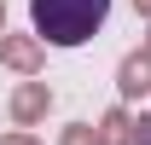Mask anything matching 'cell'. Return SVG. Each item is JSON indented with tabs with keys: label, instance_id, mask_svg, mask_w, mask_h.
I'll list each match as a JSON object with an SVG mask.
<instances>
[{
	"label": "cell",
	"instance_id": "6da1fadb",
	"mask_svg": "<svg viewBox=\"0 0 151 145\" xmlns=\"http://www.w3.org/2000/svg\"><path fill=\"white\" fill-rule=\"evenodd\" d=\"M111 18V0H29V35L41 47H87Z\"/></svg>",
	"mask_w": 151,
	"mask_h": 145
},
{
	"label": "cell",
	"instance_id": "7a4b0ae2",
	"mask_svg": "<svg viewBox=\"0 0 151 145\" xmlns=\"http://www.w3.org/2000/svg\"><path fill=\"white\" fill-rule=\"evenodd\" d=\"M0 64L12 75H23V81H35V75L47 70V47H41L35 35H12V29H6V35H0Z\"/></svg>",
	"mask_w": 151,
	"mask_h": 145
},
{
	"label": "cell",
	"instance_id": "3957f363",
	"mask_svg": "<svg viewBox=\"0 0 151 145\" xmlns=\"http://www.w3.org/2000/svg\"><path fill=\"white\" fill-rule=\"evenodd\" d=\"M6 110H12V122L23 134H35V122H47V110H52V87L47 81H18L12 99H6Z\"/></svg>",
	"mask_w": 151,
	"mask_h": 145
},
{
	"label": "cell",
	"instance_id": "277c9868",
	"mask_svg": "<svg viewBox=\"0 0 151 145\" xmlns=\"http://www.w3.org/2000/svg\"><path fill=\"white\" fill-rule=\"evenodd\" d=\"M116 93H122V105H134V99L151 93V58L145 52H128L122 64H116Z\"/></svg>",
	"mask_w": 151,
	"mask_h": 145
},
{
	"label": "cell",
	"instance_id": "5b68a950",
	"mask_svg": "<svg viewBox=\"0 0 151 145\" xmlns=\"http://www.w3.org/2000/svg\"><path fill=\"white\" fill-rule=\"evenodd\" d=\"M93 128H99V145H134V110L128 105H111Z\"/></svg>",
	"mask_w": 151,
	"mask_h": 145
},
{
	"label": "cell",
	"instance_id": "8992f818",
	"mask_svg": "<svg viewBox=\"0 0 151 145\" xmlns=\"http://www.w3.org/2000/svg\"><path fill=\"white\" fill-rule=\"evenodd\" d=\"M58 145H99V128L93 122H64L58 128Z\"/></svg>",
	"mask_w": 151,
	"mask_h": 145
},
{
	"label": "cell",
	"instance_id": "52a82bcc",
	"mask_svg": "<svg viewBox=\"0 0 151 145\" xmlns=\"http://www.w3.org/2000/svg\"><path fill=\"white\" fill-rule=\"evenodd\" d=\"M0 145H41V134H23V128H12V134H0Z\"/></svg>",
	"mask_w": 151,
	"mask_h": 145
},
{
	"label": "cell",
	"instance_id": "ba28073f",
	"mask_svg": "<svg viewBox=\"0 0 151 145\" xmlns=\"http://www.w3.org/2000/svg\"><path fill=\"white\" fill-rule=\"evenodd\" d=\"M134 145H151V110H145V116H134Z\"/></svg>",
	"mask_w": 151,
	"mask_h": 145
},
{
	"label": "cell",
	"instance_id": "9c48e42d",
	"mask_svg": "<svg viewBox=\"0 0 151 145\" xmlns=\"http://www.w3.org/2000/svg\"><path fill=\"white\" fill-rule=\"evenodd\" d=\"M128 6H134V12H139L145 23H151V0H128Z\"/></svg>",
	"mask_w": 151,
	"mask_h": 145
},
{
	"label": "cell",
	"instance_id": "30bf717a",
	"mask_svg": "<svg viewBox=\"0 0 151 145\" xmlns=\"http://www.w3.org/2000/svg\"><path fill=\"white\" fill-rule=\"evenodd\" d=\"M139 52H145V58H151V23H145V35H139Z\"/></svg>",
	"mask_w": 151,
	"mask_h": 145
},
{
	"label": "cell",
	"instance_id": "8fae6325",
	"mask_svg": "<svg viewBox=\"0 0 151 145\" xmlns=\"http://www.w3.org/2000/svg\"><path fill=\"white\" fill-rule=\"evenodd\" d=\"M0 35H6V0H0Z\"/></svg>",
	"mask_w": 151,
	"mask_h": 145
}]
</instances>
